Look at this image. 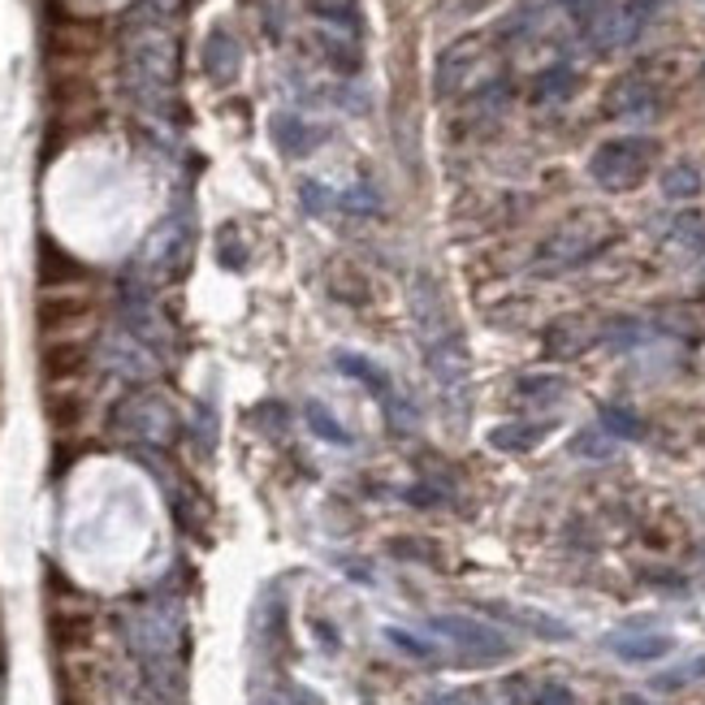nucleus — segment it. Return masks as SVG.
<instances>
[{"label":"nucleus","mask_w":705,"mask_h":705,"mask_svg":"<svg viewBox=\"0 0 705 705\" xmlns=\"http://www.w3.org/2000/svg\"><path fill=\"white\" fill-rule=\"evenodd\" d=\"M96 312V299L91 295H75V290H43V299L36 304V325L40 334H66L82 320H91Z\"/></svg>","instance_id":"1"},{"label":"nucleus","mask_w":705,"mask_h":705,"mask_svg":"<svg viewBox=\"0 0 705 705\" xmlns=\"http://www.w3.org/2000/svg\"><path fill=\"white\" fill-rule=\"evenodd\" d=\"M48 100L66 113V109H79V105H91L96 100V82L82 79V75H57L52 87H48Z\"/></svg>","instance_id":"4"},{"label":"nucleus","mask_w":705,"mask_h":705,"mask_svg":"<svg viewBox=\"0 0 705 705\" xmlns=\"http://www.w3.org/2000/svg\"><path fill=\"white\" fill-rule=\"evenodd\" d=\"M43 416H48V425L52 429H75L82 425V416H87V403H82L79 394H52L48 403H43Z\"/></svg>","instance_id":"5"},{"label":"nucleus","mask_w":705,"mask_h":705,"mask_svg":"<svg viewBox=\"0 0 705 705\" xmlns=\"http://www.w3.org/2000/svg\"><path fill=\"white\" fill-rule=\"evenodd\" d=\"M91 364V347L82 338H57V342H43L40 351V368L48 381H70V377H82Z\"/></svg>","instance_id":"2"},{"label":"nucleus","mask_w":705,"mask_h":705,"mask_svg":"<svg viewBox=\"0 0 705 705\" xmlns=\"http://www.w3.org/2000/svg\"><path fill=\"white\" fill-rule=\"evenodd\" d=\"M82 277H87V269H82L79 260H70L61 247L43 242V247H40V286H43V290H61V286L82 281Z\"/></svg>","instance_id":"3"}]
</instances>
